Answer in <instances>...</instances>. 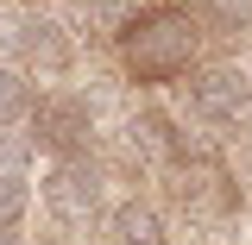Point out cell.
I'll return each mask as SVG.
<instances>
[{
  "mask_svg": "<svg viewBox=\"0 0 252 245\" xmlns=\"http://www.w3.org/2000/svg\"><path fill=\"white\" fill-rule=\"evenodd\" d=\"M195 44H202V31L183 6H152L145 19L120 31V63L132 82H170L195 63Z\"/></svg>",
  "mask_w": 252,
  "mask_h": 245,
  "instance_id": "cell-1",
  "label": "cell"
},
{
  "mask_svg": "<svg viewBox=\"0 0 252 245\" xmlns=\"http://www.w3.org/2000/svg\"><path fill=\"white\" fill-rule=\"evenodd\" d=\"M189 113L220 126V132L252 126V69H233V63L195 69V76H189Z\"/></svg>",
  "mask_w": 252,
  "mask_h": 245,
  "instance_id": "cell-2",
  "label": "cell"
},
{
  "mask_svg": "<svg viewBox=\"0 0 252 245\" xmlns=\"http://www.w3.org/2000/svg\"><path fill=\"white\" fill-rule=\"evenodd\" d=\"M89 101L82 94H44L38 101V113H32V145H44V151H63L76 157L89 145Z\"/></svg>",
  "mask_w": 252,
  "mask_h": 245,
  "instance_id": "cell-3",
  "label": "cell"
},
{
  "mask_svg": "<svg viewBox=\"0 0 252 245\" xmlns=\"http://www.w3.org/2000/svg\"><path fill=\"white\" fill-rule=\"evenodd\" d=\"M44 208L57 214V226H89L94 208H101V183H94L89 163H76V157H63L57 170L44 176Z\"/></svg>",
  "mask_w": 252,
  "mask_h": 245,
  "instance_id": "cell-4",
  "label": "cell"
},
{
  "mask_svg": "<svg viewBox=\"0 0 252 245\" xmlns=\"http://www.w3.org/2000/svg\"><path fill=\"white\" fill-rule=\"evenodd\" d=\"M114 239L120 245H164V214L152 201H120L114 208Z\"/></svg>",
  "mask_w": 252,
  "mask_h": 245,
  "instance_id": "cell-5",
  "label": "cell"
},
{
  "mask_svg": "<svg viewBox=\"0 0 252 245\" xmlns=\"http://www.w3.org/2000/svg\"><path fill=\"white\" fill-rule=\"evenodd\" d=\"M32 120V82L19 63H0V126H19Z\"/></svg>",
  "mask_w": 252,
  "mask_h": 245,
  "instance_id": "cell-6",
  "label": "cell"
},
{
  "mask_svg": "<svg viewBox=\"0 0 252 245\" xmlns=\"http://www.w3.org/2000/svg\"><path fill=\"white\" fill-rule=\"evenodd\" d=\"M32 208V176L26 170H0V233H13Z\"/></svg>",
  "mask_w": 252,
  "mask_h": 245,
  "instance_id": "cell-7",
  "label": "cell"
},
{
  "mask_svg": "<svg viewBox=\"0 0 252 245\" xmlns=\"http://www.w3.org/2000/svg\"><path fill=\"white\" fill-rule=\"evenodd\" d=\"M208 6H215L227 26H252V0H208Z\"/></svg>",
  "mask_w": 252,
  "mask_h": 245,
  "instance_id": "cell-8",
  "label": "cell"
},
{
  "mask_svg": "<svg viewBox=\"0 0 252 245\" xmlns=\"http://www.w3.org/2000/svg\"><path fill=\"white\" fill-rule=\"evenodd\" d=\"M0 245H19V233H0Z\"/></svg>",
  "mask_w": 252,
  "mask_h": 245,
  "instance_id": "cell-9",
  "label": "cell"
}]
</instances>
